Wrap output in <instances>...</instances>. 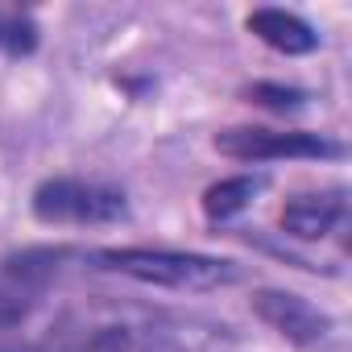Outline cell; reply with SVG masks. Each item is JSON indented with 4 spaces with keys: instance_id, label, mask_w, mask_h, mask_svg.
I'll list each match as a JSON object with an SVG mask.
<instances>
[{
    "instance_id": "52a82bcc",
    "label": "cell",
    "mask_w": 352,
    "mask_h": 352,
    "mask_svg": "<svg viewBox=\"0 0 352 352\" xmlns=\"http://www.w3.org/2000/svg\"><path fill=\"white\" fill-rule=\"evenodd\" d=\"M245 25H249V34H257L278 54H311L319 46V34L286 9H257V13H249Z\"/></svg>"
},
{
    "instance_id": "6da1fadb",
    "label": "cell",
    "mask_w": 352,
    "mask_h": 352,
    "mask_svg": "<svg viewBox=\"0 0 352 352\" xmlns=\"http://www.w3.org/2000/svg\"><path fill=\"white\" fill-rule=\"evenodd\" d=\"M87 261L104 274H120L166 290H220L241 282V265L228 257L183 253V249H96Z\"/></svg>"
},
{
    "instance_id": "5b68a950",
    "label": "cell",
    "mask_w": 352,
    "mask_h": 352,
    "mask_svg": "<svg viewBox=\"0 0 352 352\" xmlns=\"http://www.w3.org/2000/svg\"><path fill=\"white\" fill-rule=\"evenodd\" d=\"M253 311L261 323H270L282 340H290L298 348H315L331 331V319L319 307H311L302 294H290V290H257Z\"/></svg>"
},
{
    "instance_id": "3957f363",
    "label": "cell",
    "mask_w": 352,
    "mask_h": 352,
    "mask_svg": "<svg viewBox=\"0 0 352 352\" xmlns=\"http://www.w3.org/2000/svg\"><path fill=\"white\" fill-rule=\"evenodd\" d=\"M67 249H21L0 261V331L17 327L63 274Z\"/></svg>"
},
{
    "instance_id": "7a4b0ae2",
    "label": "cell",
    "mask_w": 352,
    "mask_h": 352,
    "mask_svg": "<svg viewBox=\"0 0 352 352\" xmlns=\"http://www.w3.org/2000/svg\"><path fill=\"white\" fill-rule=\"evenodd\" d=\"M34 216L42 224H116L129 216V199L124 191L108 187V183H87V179H46L34 199H30Z\"/></svg>"
},
{
    "instance_id": "ba28073f",
    "label": "cell",
    "mask_w": 352,
    "mask_h": 352,
    "mask_svg": "<svg viewBox=\"0 0 352 352\" xmlns=\"http://www.w3.org/2000/svg\"><path fill=\"white\" fill-rule=\"evenodd\" d=\"M257 187H261V183L249 179V174H236V179H224V183L208 187V191H204V212H208V220H232L236 212H245V208L253 204Z\"/></svg>"
},
{
    "instance_id": "8992f818",
    "label": "cell",
    "mask_w": 352,
    "mask_h": 352,
    "mask_svg": "<svg viewBox=\"0 0 352 352\" xmlns=\"http://www.w3.org/2000/svg\"><path fill=\"white\" fill-rule=\"evenodd\" d=\"M344 216V191H315V195H294L282 208V232L294 241H319L327 236Z\"/></svg>"
},
{
    "instance_id": "9c48e42d",
    "label": "cell",
    "mask_w": 352,
    "mask_h": 352,
    "mask_svg": "<svg viewBox=\"0 0 352 352\" xmlns=\"http://www.w3.org/2000/svg\"><path fill=\"white\" fill-rule=\"evenodd\" d=\"M38 46V25L25 13H0V54H30Z\"/></svg>"
},
{
    "instance_id": "30bf717a",
    "label": "cell",
    "mask_w": 352,
    "mask_h": 352,
    "mask_svg": "<svg viewBox=\"0 0 352 352\" xmlns=\"http://www.w3.org/2000/svg\"><path fill=\"white\" fill-rule=\"evenodd\" d=\"M249 100L253 104H265V108H274V112H294V108H302V91H294V87H278V83H257V87H249Z\"/></svg>"
},
{
    "instance_id": "277c9868",
    "label": "cell",
    "mask_w": 352,
    "mask_h": 352,
    "mask_svg": "<svg viewBox=\"0 0 352 352\" xmlns=\"http://www.w3.org/2000/svg\"><path fill=\"white\" fill-rule=\"evenodd\" d=\"M216 149L236 162H278V157H340L344 145L327 141L319 133H298V129H228L216 137Z\"/></svg>"
}]
</instances>
